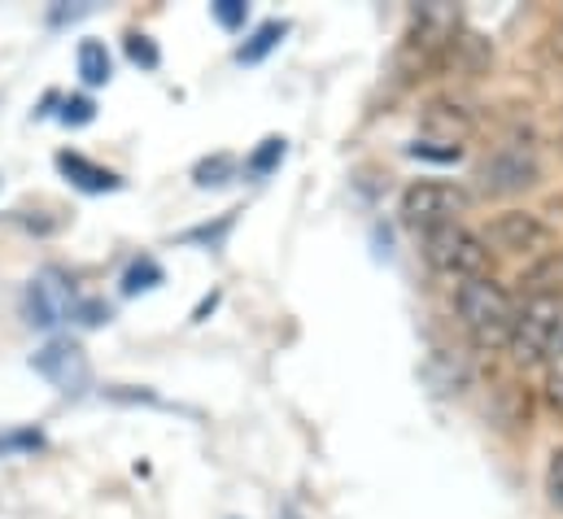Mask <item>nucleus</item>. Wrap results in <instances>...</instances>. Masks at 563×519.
<instances>
[{
	"label": "nucleus",
	"instance_id": "obj_1",
	"mask_svg": "<svg viewBox=\"0 0 563 519\" xmlns=\"http://www.w3.org/2000/svg\"><path fill=\"white\" fill-rule=\"evenodd\" d=\"M454 314L463 323V332L489 350V354H503L511 345V332H516V314H520V301L511 297V288L494 275L485 279H467L454 288Z\"/></svg>",
	"mask_w": 563,
	"mask_h": 519
},
{
	"label": "nucleus",
	"instance_id": "obj_2",
	"mask_svg": "<svg viewBox=\"0 0 563 519\" xmlns=\"http://www.w3.org/2000/svg\"><path fill=\"white\" fill-rule=\"evenodd\" d=\"M563 336V292L560 288H533L520 301L516 314V332L507 354L516 358V367H547V358L560 350Z\"/></svg>",
	"mask_w": 563,
	"mask_h": 519
},
{
	"label": "nucleus",
	"instance_id": "obj_3",
	"mask_svg": "<svg viewBox=\"0 0 563 519\" xmlns=\"http://www.w3.org/2000/svg\"><path fill=\"white\" fill-rule=\"evenodd\" d=\"M420 254L428 270H437L441 279L467 284V279H485L494 270V254L485 245V236L467 223H445L420 236Z\"/></svg>",
	"mask_w": 563,
	"mask_h": 519
},
{
	"label": "nucleus",
	"instance_id": "obj_4",
	"mask_svg": "<svg viewBox=\"0 0 563 519\" xmlns=\"http://www.w3.org/2000/svg\"><path fill=\"white\" fill-rule=\"evenodd\" d=\"M485 245L494 258H511L525 262V266H542V262H555L560 254V236L555 228L533 214V210H498L489 223H485Z\"/></svg>",
	"mask_w": 563,
	"mask_h": 519
},
{
	"label": "nucleus",
	"instance_id": "obj_5",
	"mask_svg": "<svg viewBox=\"0 0 563 519\" xmlns=\"http://www.w3.org/2000/svg\"><path fill=\"white\" fill-rule=\"evenodd\" d=\"M538 179H542V157L529 140H503L476 166L481 197H520V192L538 188Z\"/></svg>",
	"mask_w": 563,
	"mask_h": 519
},
{
	"label": "nucleus",
	"instance_id": "obj_6",
	"mask_svg": "<svg viewBox=\"0 0 563 519\" xmlns=\"http://www.w3.org/2000/svg\"><path fill=\"white\" fill-rule=\"evenodd\" d=\"M472 210V192L463 184L450 179H416L402 188V219L416 232H432L445 223H463V214Z\"/></svg>",
	"mask_w": 563,
	"mask_h": 519
},
{
	"label": "nucleus",
	"instance_id": "obj_7",
	"mask_svg": "<svg viewBox=\"0 0 563 519\" xmlns=\"http://www.w3.org/2000/svg\"><path fill=\"white\" fill-rule=\"evenodd\" d=\"M31 372L44 376L57 393H70V397L92 385V363H88L84 345H79V341H66V336H57V341H48L44 350H35Z\"/></svg>",
	"mask_w": 563,
	"mask_h": 519
},
{
	"label": "nucleus",
	"instance_id": "obj_8",
	"mask_svg": "<svg viewBox=\"0 0 563 519\" xmlns=\"http://www.w3.org/2000/svg\"><path fill=\"white\" fill-rule=\"evenodd\" d=\"M75 306H79V297L57 270H44L26 284V319L35 328H57V323L75 319Z\"/></svg>",
	"mask_w": 563,
	"mask_h": 519
},
{
	"label": "nucleus",
	"instance_id": "obj_9",
	"mask_svg": "<svg viewBox=\"0 0 563 519\" xmlns=\"http://www.w3.org/2000/svg\"><path fill=\"white\" fill-rule=\"evenodd\" d=\"M423 140H437V144H454L463 148L472 135H476V114L463 106V101H428L420 114Z\"/></svg>",
	"mask_w": 563,
	"mask_h": 519
},
{
	"label": "nucleus",
	"instance_id": "obj_10",
	"mask_svg": "<svg viewBox=\"0 0 563 519\" xmlns=\"http://www.w3.org/2000/svg\"><path fill=\"white\" fill-rule=\"evenodd\" d=\"M57 170H62L79 192H114V188H123V179H119L114 170H106V166H97V162H88L84 153H70V148L57 153Z\"/></svg>",
	"mask_w": 563,
	"mask_h": 519
},
{
	"label": "nucleus",
	"instance_id": "obj_11",
	"mask_svg": "<svg viewBox=\"0 0 563 519\" xmlns=\"http://www.w3.org/2000/svg\"><path fill=\"white\" fill-rule=\"evenodd\" d=\"M75 66H79V79L88 88H101L114 79V62H110V48L101 40H84L79 53H75Z\"/></svg>",
	"mask_w": 563,
	"mask_h": 519
},
{
	"label": "nucleus",
	"instance_id": "obj_12",
	"mask_svg": "<svg viewBox=\"0 0 563 519\" xmlns=\"http://www.w3.org/2000/svg\"><path fill=\"white\" fill-rule=\"evenodd\" d=\"M284 153H288V140H284V135H267V140L245 157V170H250L254 179H263V175H272V170L280 166Z\"/></svg>",
	"mask_w": 563,
	"mask_h": 519
},
{
	"label": "nucleus",
	"instance_id": "obj_13",
	"mask_svg": "<svg viewBox=\"0 0 563 519\" xmlns=\"http://www.w3.org/2000/svg\"><path fill=\"white\" fill-rule=\"evenodd\" d=\"M280 40H284V22H263V26L250 35V44H241V53H236V57H241L245 66H254V62H263Z\"/></svg>",
	"mask_w": 563,
	"mask_h": 519
},
{
	"label": "nucleus",
	"instance_id": "obj_14",
	"mask_svg": "<svg viewBox=\"0 0 563 519\" xmlns=\"http://www.w3.org/2000/svg\"><path fill=\"white\" fill-rule=\"evenodd\" d=\"M162 284V266L153 258H136L128 270H123V292L128 297H136V292H148V288H157Z\"/></svg>",
	"mask_w": 563,
	"mask_h": 519
},
{
	"label": "nucleus",
	"instance_id": "obj_15",
	"mask_svg": "<svg viewBox=\"0 0 563 519\" xmlns=\"http://www.w3.org/2000/svg\"><path fill=\"white\" fill-rule=\"evenodd\" d=\"M547 380H542V397H547V406L555 410V415H563V336H560V350L547 358Z\"/></svg>",
	"mask_w": 563,
	"mask_h": 519
},
{
	"label": "nucleus",
	"instance_id": "obj_16",
	"mask_svg": "<svg viewBox=\"0 0 563 519\" xmlns=\"http://www.w3.org/2000/svg\"><path fill=\"white\" fill-rule=\"evenodd\" d=\"M232 170H236V162H232L228 153H214V157H206V162L192 170V179H197L201 188H219V184L232 179Z\"/></svg>",
	"mask_w": 563,
	"mask_h": 519
},
{
	"label": "nucleus",
	"instance_id": "obj_17",
	"mask_svg": "<svg viewBox=\"0 0 563 519\" xmlns=\"http://www.w3.org/2000/svg\"><path fill=\"white\" fill-rule=\"evenodd\" d=\"M123 48H128V57H132L141 70H157V66H162V53H157V44H153L144 31H132V35L123 40Z\"/></svg>",
	"mask_w": 563,
	"mask_h": 519
},
{
	"label": "nucleus",
	"instance_id": "obj_18",
	"mask_svg": "<svg viewBox=\"0 0 563 519\" xmlns=\"http://www.w3.org/2000/svg\"><path fill=\"white\" fill-rule=\"evenodd\" d=\"M210 13H214V22H219L223 31H241V26L250 22V4H245V0H214Z\"/></svg>",
	"mask_w": 563,
	"mask_h": 519
},
{
	"label": "nucleus",
	"instance_id": "obj_19",
	"mask_svg": "<svg viewBox=\"0 0 563 519\" xmlns=\"http://www.w3.org/2000/svg\"><path fill=\"white\" fill-rule=\"evenodd\" d=\"M407 153H411V157H423V162H459V157H463V148L437 144V140H416Z\"/></svg>",
	"mask_w": 563,
	"mask_h": 519
},
{
	"label": "nucleus",
	"instance_id": "obj_20",
	"mask_svg": "<svg viewBox=\"0 0 563 519\" xmlns=\"http://www.w3.org/2000/svg\"><path fill=\"white\" fill-rule=\"evenodd\" d=\"M92 119H97L92 97H70V101L62 106V123H66V128H84V123H92Z\"/></svg>",
	"mask_w": 563,
	"mask_h": 519
},
{
	"label": "nucleus",
	"instance_id": "obj_21",
	"mask_svg": "<svg viewBox=\"0 0 563 519\" xmlns=\"http://www.w3.org/2000/svg\"><path fill=\"white\" fill-rule=\"evenodd\" d=\"M228 232H232V214H228V219H219L214 228H192V232H188L184 241H201V245H210V250H219Z\"/></svg>",
	"mask_w": 563,
	"mask_h": 519
},
{
	"label": "nucleus",
	"instance_id": "obj_22",
	"mask_svg": "<svg viewBox=\"0 0 563 519\" xmlns=\"http://www.w3.org/2000/svg\"><path fill=\"white\" fill-rule=\"evenodd\" d=\"M547 494H551V503L563 511V450L551 454V467H547Z\"/></svg>",
	"mask_w": 563,
	"mask_h": 519
},
{
	"label": "nucleus",
	"instance_id": "obj_23",
	"mask_svg": "<svg viewBox=\"0 0 563 519\" xmlns=\"http://www.w3.org/2000/svg\"><path fill=\"white\" fill-rule=\"evenodd\" d=\"M75 319H79V323H92V328H97V323H110V306H101V301H79V306H75Z\"/></svg>",
	"mask_w": 563,
	"mask_h": 519
},
{
	"label": "nucleus",
	"instance_id": "obj_24",
	"mask_svg": "<svg viewBox=\"0 0 563 519\" xmlns=\"http://www.w3.org/2000/svg\"><path fill=\"white\" fill-rule=\"evenodd\" d=\"M40 445H44L40 432H9V437H0V454L4 450H40Z\"/></svg>",
	"mask_w": 563,
	"mask_h": 519
}]
</instances>
